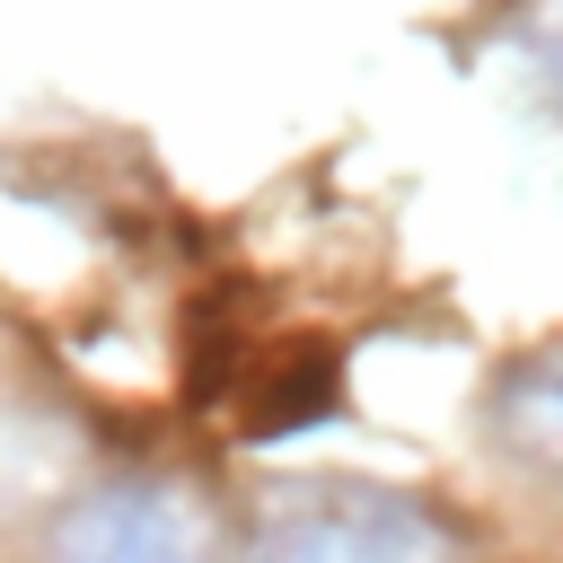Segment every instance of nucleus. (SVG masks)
<instances>
[{
    "label": "nucleus",
    "mask_w": 563,
    "mask_h": 563,
    "mask_svg": "<svg viewBox=\"0 0 563 563\" xmlns=\"http://www.w3.org/2000/svg\"><path fill=\"white\" fill-rule=\"evenodd\" d=\"M44 563H211V528L167 484H106L53 519Z\"/></svg>",
    "instance_id": "obj_1"
},
{
    "label": "nucleus",
    "mask_w": 563,
    "mask_h": 563,
    "mask_svg": "<svg viewBox=\"0 0 563 563\" xmlns=\"http://www.w3.org/2000/svg\"><path fill=\"white\" fill-rule=\"evenodd\" d=\"M255 563H440V537L396 501H325L282 519Z\"/></svg>",
    "instance_id": "obj_2"
},
{
    "label": "nucleus",
    "mask_w": 563,
    "mask_h": 563,
    "mask_svg": "<svg viewBox=\"0 0 563 563\" xmlns=\"http://www.w3.org/2000/svg\"><path fill=\"white\" fill-rule=\"evenodd\" d=\"M493 422H501V449H510V457L563 475V343H545V352H528V361L501 369Z\"/></svg>",
    "instance_id": "obj_3"
},
{
    "label": "nucleus",
    "mask_w": 563,
    "mask_h": 563,
    "mask_svg": "<svg viewBox=\"0 0 563 563\" xmlns=\"http://www.w3.org/2000/svg\"><path fill=\"white\" fill-rule=\"evenodd\" d=\"M519 62H528L537 97L563 114V0H528L519 9Z\"/></svg>",
    "instance_id": "obj_4"
}]
</instances>
